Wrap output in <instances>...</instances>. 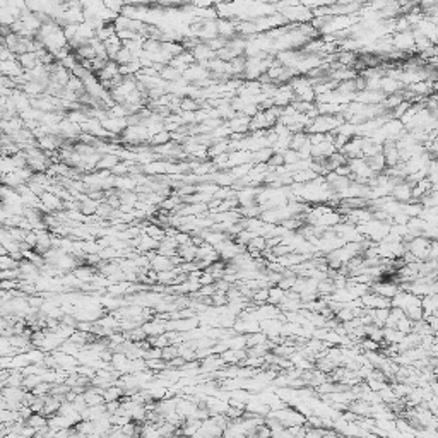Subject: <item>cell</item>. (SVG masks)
<instances>
[{"instance_id":"ba28073f","label":"cell","mask_w":438,"mask_h":438,"mask_svg":"<svg viewBox=\"0 0 438 438\" xmlns=\"http://www.w3.org/2000/svg\"><path fill=\"white\" fill-rule=\"evenodd\" d=\"M219 0H190V4L193 7H199V9H212L217 5Z\"/></svg>"},{"instance_id":"52a82bcc","label":"cell","mask_w":438,"mask_h":438,"mask_svg":"<svg viewBox=\"0 0 438 438\" xmlns=\"http://www.w3.org/2000/svg\"><path fill=\"white\" fill-rule=\"evenodd\" d=\"M284 296H286V289H283L281 286H270L269 287V302L270 305H279L281 302L284 300Z\"/></svg>"},{"instance_id":"5b68a950","label":"cell","mask_w":438,"mask_h":438,"mask_svg":"<svg viewBox=\"0 0 438 438\" xmlns=\"http://www.w3.org/2000/svg\"><path fill=\"white\" fill-rule=\"evenodd\" d=\"M366 163H368L370 168H372L375 173H379V175L385 171V168H387V159H385V156H383V152L368 156V158H366Z\"/></svg>"},{"instance_id":"3957f363","label":"cell","mask_w":438,"mask_h":438,"mask_svg":"<svg viewBox=\"0 0 438 438\" xmlns=\"http://www.w3.org/2000/svg\"><path fill=\"white\" fill-rule=\"evenodd\" d=\"M392 197L397 202H409V200H413V185L409 182H406V180L396 183L392 189Z\"/></svg>"},{"instance_id":"8992f818","label":"cell","mask_w":438,"mask_h":438,"mask_svg":"<svg viewBox=\"0 0 438 438\" xmlns=\"http://www.w3.org/2000/svg\"><path fill=\"white\" fill-rule=\"evenodd\" d=\"M118 163H120V158L116 154H103L96 170H110L112 171Z\"/></svg>"},{"instance_id":"6da1fadb","label":"cell","mask_w":438,"mask_h":438,"mask_svg":"<svg viewBox=\"0 0 438 438\" xmlns=\"http://www.w3.org/2000/svg\"><path fill=\"white\" fill-rule=\"evenodd\" d=\"M103 123L106 130H108L112 135H120V133L125 132V129L129 127V116H112L108 115L106 118L99 120Z\"/></svg>"},{"instance_id":"7a4b0ae2","label":"cell","mask_w":438,"mask_h":438,"mask_svg":"<svg viewBox=\"0 0 438 438\" xmlns=\"http://www.w3.org/2000/svg\"><path fill=\"white\" fill-rule=\"evenodd\" d=\"M250 122H252V116L238 113V115H235L233 118H229L228 127L231 129V133L242 135V133H247L250 130Z\"/></svg>"},{"instance_id":"277c9868","label":"cell","mask_w":438,"mask_h":438,"mask_svg":"<svg viewBox=\"0 0 438 438\" xmlns=\"http://www.w3.org/2000/svg\"><path fill=\"white\" fill-rule=\"evenodd\" d=\"M24 67L21 65L18 58H12V60H2V74L7 76V77L12 79H19L24 76Z\"/></svg>"}]
</instances>
